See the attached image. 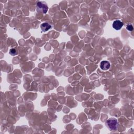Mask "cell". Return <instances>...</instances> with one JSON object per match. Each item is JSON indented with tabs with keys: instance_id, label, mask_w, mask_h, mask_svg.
Masks as SVG:
<instances>
[{
	"instance_id": "2",
	"label": "cell",
	"mask_w": 134,
	"mask_h": 134,
	"mask_svg": "<svg viewBox=\"0 0 134 134\" xmlns=\"http://www.w3.org/2000/svg\"><path fill=\"white\" fill-rule=\"evenodd\" d=\"M48 10V7L46 3L43 2H38L37 3V11L41 13L45 14Z\"/></svg>"
},
{
	"instance_id": "6",
	"label": "cell",
	"mask_w": 134,
	"mask_h": 134,
	"mask_svg": "<svg viewBox=\"0 0 134 134\" xmlns=\"http://www.w3.org/2000/svg\"><path fill=\"white\" fill-rule=\"evenodd\" d=\"M17 54V51L15 49H11L10 50V54L12 56H15Z\"/></svg>"
},
{
	"instance_id": "7",
	"label": "cell",
	"mask_w": 134,
	"mask_h": 134,
	"mask_svg": "<svg viewBox=\"0 0 134 134\" xmlns=\"http://www.w3.org/2000/svg\"><path fill=\"white\" fill-rule=\"evenodd\" d=\"M126 28H127V29L128 31H132V30H133V26H132V25H131V24H128V25H127Z\"/></svg>"
},
{
	"instance_id": "3",
	"label": "cell",
	"mask_w": 134,
	"mask_h": 134,
	"mask_svg": "<svg viewBox=\"0 0 134 134\" xmlns=\"http://www.w3.org/2000/svg\"><path fill=\"white\" fill-rule=\"evenodd\" d=\"M110 67H111V64L110 62L108 61L104 60L101 62L100 68L102 70L104 71L108 70L110 68Z\"/></svg>"
},
{
	"instance_id": "1",
	"label": "cell",
	"mask_w": 134,
	"mask_h": 134,
	"mask_svg": "<svg viewBox=\"0 0 134 134\" xmlns=\"http://www.w3.org/2000/svg\"><path fill=\"white\" fill-rule=\"evenodd\" d=\"M106 124L111 130H116L118 124L117 119L115 118H110L106 120Z\"/></svg>"
},
{
	"instance_id": "5",
	"label": "cell",
	"mask_w": 134,
	"mask_h": 134,
	"mask_svg": "<svg viewBox=\"0 0 134 134\" xmlns=\"http://www.w3.org/2000/svg\"><path fill=\"white\" fill-rule=\"evenodd\" d=\"M41 30L43 32H46L52 28V25L49 23H43L41 24L40 26Z\"/></svg>"
},
{
	"instance_id": "4",
	"label": "cell",
	"mask_w": 134,
	"mask_h": 134,
	"mask_svg": "<svg viewBox=\"0 0 134 134\" xmlns=\"http://www.w3.org/2000/svg\"><path fill=\"white\" fill-rule=\"evenodd\" d=\"M123 25H124L123 23L119 20L115 21L113 23V27L115 30H120L122 28V27L123 26Z\"/></svg>"
}]
</instances>
